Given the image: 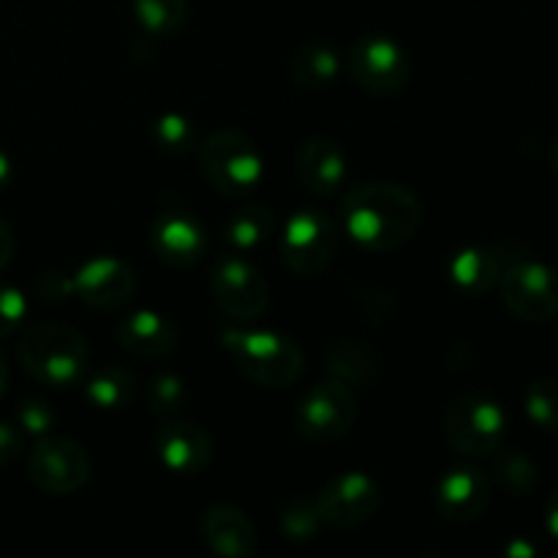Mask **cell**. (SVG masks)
<instances>
[{
  "instance_id": "obj_1",
  "label": "cell",
  "mask_w": 558,
  "mask_h": 558,
  "mask_svg": "<svg viewBox=\"0 0 558 558\" xmlns=\"http://www.w3.org/2000/svg\"><path fill=\"white\" fill-rule=\"evenodd\" d=\"M423 205L407 185L360 183L341 199V223L349 238L365 251H396L417 234Z\"/></svg>"
},
{
  "instance_id": "obj_2",
  "label": "cell",
  "mask_w": 558,
  "mask_h": 558,
  "mask_svg": "<svg viewBox=\"0 0 558 558\" xmlns=\"http://www.w3.org/2000/svg\"><path fill=\"white\" fill-rule=\"evenodd\" d=\"M221 343L234 368L254 385L281 390L303 376V352L281 332L229 327L221 332Z\"/></svg>"
},
{
  "instance_id": "obj_3",
  "label": "cell",
  "mask_w": 558,
  "mask_h": 558,
  "mask_svg": "<svg viewBox=\"0 0 558 558\" xmlns=\"http://www.w3.org/2000/svg\"><path fill=\"white\" fill-rule=\"evenodd\" d=\"M22 368L47 387H71L85 376L87 352L85 336L63 322L33 325L20 341Z\"/></svg>"
},
{
  "instance_id": "obj_4",
  "label": "cell",
  "mask_w": 558,
  "mask_h": 558,
  "mask_svg": "<svg viewBox=\"0 0 558 558\" xmlns=\"http://www.w3.org/2000/svg\"><path fill=\"white\" fill-rule=\"evenodd\" d=\"M202 172L207 183L229 199H243L265 174V161L248 134L238 129H218L202 145Z\"/></svg>"
},
{
  "instance_id": "obj_5",
  "label": "cell",
  "mask_w": 558,
  "mask_h": 558,
  "mask_svg": "<svg viewBox=\"0 0 558 558\" xmlns=\"http://www.w3.org/2000/svg\"><path fill=\"white\" fill-rule=\"evenodd\" d=\"M357 420V398L352 385L341 379H325L311 385L298 401L294 425L300 436L314 445H330L343 439Z\"/></svg>"
},
{
  "instance_id": "obj_6",
  "label": "cell",
  "mask_w": 558,
  "mask_h": 558,
  "mask_svg": "<svg viewBox=\"0 0 558 558\" xmlns=\"http://www.w3.org/2000/svg\"><path fill=\"white\" fill-rule=\"evenodd\" d=\"M338 248V229L327 213L316 207H303L289 216L283 223L278 254L289 272L300 278H311L325 270Z\"/></svg>"
},
{
  "instance_id": "obj_7",
  "label": "cell",
  "mask_w": 558,
  "mask_h": 558,
  "mask_svg": "<svg viewBox=\"0 0 558 558\" xmlns=\"http://www.w3.org/2000/svg\"><path fill=\"white\" fill-rule=\"evenodd\" d=\"M507 434V414L485 396H461L445 412V441L469 458L494 456Z\"/></svg>"
},
{
  "instance_id": "obj_8",
  "label": "cell",
  "mask_w": 558,
  "mask_h": 558,
  "mask_svg": "<svg viewBox=\"0 0 558 558\" xmlns=\"http://www.w3.org/2000/svg\"><path fill=\"white\" fill-rule=\"evenodd\" d=\"M349 76L354 85L371 96H396L412 80V60L409 52L385 33H368L357 38L347 58Z\"/></svg>"
},
{
  "instance_id": "obj_9",
  "label": "cell",
  "mask_w": 558,
  "mask_h": 558,
  "mask_svg": "<svg viewBox=\"0 0 558 558\" xmlns=\"http://www.w3.org/2000/svg\"><path fill=\"white\" fill-rule=\"evenodd\" d=\"M501 303L523 322H554L558 316V270L523 259L501 270Z\"/></svg>"
},
{
  "instance_id": "obj_10",
  "label": "cell",
  "mask_w": 558,
  "mask_h": 558,
  "mask_svg": "<svg viewBox=\"0 0 558 558\" xmlns=\"http://www.w3.org/2000/svg\"><path fill=\"white\" fill-rule=\"evenodd\" d=\"M93 463L85 447L65 436H38L36 447L27 456V474L44 494H76L90 480Z\"/></svg>"
},
{
  "instance_id": "obj_11",
  "label": "cell",
  "mask_w": 558,
  "mask_h": 558,
  "mask_svg": "<svg viewBox=\"0 0 558 558\" xmlns=\"http://www.w3.org/2000/svg\"><path fill=\"white\" fill-rule=\"evenodd\" d=\"M213 300L227 316L240 322H251L265 316L270 305V289L265 276L245 254H227L216 262L210 276Z\"/></svg>"
},
{
  "instance_id": "obj_12",
  "label": "cell",
  "mask_w": 558,
  "mask_h": 558,
  "mask_svg": "<svg viewBox=\"0 0 558 558\" xmlns=\"http://www.w3.org/2000/svg\"><path fill=\"white\" fill-rule=\"evenodd\" d=\"M381 488L374 477L363 472H341L322 485L316 496V510L322 523L336 529H357L379 512Z\"/></svg>"
},
{
  "instance_id": "obj_13",
  "label": "cell",
  "mask_w": 558,
  "mask_h": 558,
  "mask_svg": "<svg viewBox=\"0 0 558 558\" xmlns=\"http://www.w3.org/2000/svg\"><path fill=\"white\" fill-rule=\"evenodd\" d=\"M74 294L90 308H120L129 303L136 292L134 267L125 265L118 256H96L87 259L80 270L71 276Z\"/></svg>"
},
{
  "instance_id": "obj_14",
  "label": "cell",
  "mask_w": 558,
  "mask_h": 558,
  "mask_svg": "<svg viewBox=\"0 0 558 558\" xmlns=\"http://www.w3.org/2000/svg\"><path fill=\"white\" fill-rule=\"evenodd\" d=\"M156 452L169 472L194 477L210 466L213 436L194 420H167L156 430Z\"/></svg>"
},
{
  "instance_id": "obj_15",
  "label": "cell",
  "mask_w": 558,
  "mask_h": 558,
  "mask_svg": "<svg viewBox=\"0 0 558 558\" xmlns=\"http://www.w3.org/2000/svg\"><path fill=\"white\" fill-rule=\"evenodd\" d=\"M490 480L477 466H456L436 483L434 507L445 521L472 523L488 510Z\"/></svg>"
},
{
  "instance_id": "obj_16",
  "label": "cell",
  "mask_w": 558,
  "mask_h": 558,
  "mask_svg": "<svg viewBox=\"0 0 558 558\" xmlns=\"http://www.w3.org/2000/svg\"><path fill=\"white\" fill-rule=\"evenodd\" d=\"M150 248L163 265L191 267L205 256L207 232L196 216L185 210H167L153 221Z\"/></svg>"
},
{
  "instance_id": "obj_17",
  "label": "cell",
  "mask_w": 558,
  "mask_h": 558,
  "mask_svg": "<svg viewBox=\"0 0 558 558\" xmlns=\"http://www.w3.org/2000/svg\"><path fill=\"white\" fill-rule=\"evenodd\" d=\"M199 532L207 548L221 558H248L259 545L251 518L234 505L207 507Z\"/></svg>"
},
{
  "instance_id": "obj_18",
  "label": "cell",
  "mask_w": 558,
  "mask_h": 558,
  "mask_svg": "<svg viewBox=\"0 0 558 558\" xmlns=\"http://www.w3.org/2000/svg\"><path fill=\"white\" fill-rule=\"evenodd\" d=\"M298 178L311 194L336 196L347 180V153L330 136H311L298 150Z\"/></svg>"
},
{
  "instance_id": "obj_19",
  "label": "cell",
  "mask_w": 558,
  "mask_h": 558,
  "mask_svg": "<svg viewBox=\"0 0 558 558\" xmlns=\"http://www.w3.org/2000/svg\"><path fill=\"white\" fill-rule=\"evenodd\" d=\"M118 341L142 360H161L178 347V330L158 311H134L118 325Z\"/></svg>"
},
{
  "instance_id": "obj_20",
  "label": "cell",
  "mask_w": 558,
  "mask_h": 558,
  "mask_svg": "<svg viewBox=\"0 0 558 558\" xmlns=\"http://www.w3.org/2000/svg\"><path fill=\"white\" fill-rule=\"evenodd\" d=\"M501 259L494 248L485 245H466L458 248L447 262V276L461 289L463 294H485L499 283L501 278Z\"/></svg>"
},
{
  "instance_id": "obj_21",
  "label": "cell",
  "mask_w": 558,
  "mask_h": 558,
  "mask_svg": "<svg viewBox=\"0 0 558 558\" xmlns=\"http://www.w3.org/2000/svg\"><path fill=\"white\" fill-rule=\"evenodd\" d=\"M276 232V216L267 205H245L229 218L227 223V243L238 254H251L262 248Z\"/></svg>"
},
{
  "instance_id": "obj_22",
  "label": "cell",
  "mask_w": 558,
  "mask_h": 558,
  "mask_svg": "<svg viewBox=\"0 0 558 558\" xmlns=\"http://www.w3.org/2000/svg\"><path fill=\"white\" fill-rule=\"evenodd\" d=\"M292 80L294 85L305 87V90H322V87L332 85L341 74V58L327 44H308L300 49L292 60Z\"/></svg>"
},
{
  "instance_id": "obj_23",
  "label": "cell",
  "mask_w": 558,
  "mask_h": 558,
  "mask_svg": "<svg viewBox=\"0 0 558 558\" xmlns=\"http://www.w3.org/2000/svg\"><path fill=\"white\" fill-rule=\"evenodd\" d=\"M136 379L131 371L120 368V365H107V368L96 371L93 379L85 385L87 401L101 412H120L129 409L134 401Z\"/></svg>"
},
{
  "instance_id": "obj_24",
  "label": "cell",
  "mask_w": 558,
  "mask_h": 558,
  "mask_svg": "<svg viewBox=\"0 0 558 558\" xmlns=\"http://www.w3.org/2000/svg\"><path fill=\"white\" fill-rule=\"evenodd\" d=\"M136 22L150 36H172L189 16V0H131Z\"/></svg>"
},
{
  "instance_id": "obj_25",
  "label": "cell",
  "mask_w": 558,
  "mask_h": 558,
  "mask_svg": "<svg viewBox=\"0 0 558 558\" xmlns=\"http://www.w3.org/2000/svg\"><path fill=\"white\" fill-rule=\"evenodd\" d=\"M496 477L515 496L532 494L539 483V472L532 458L521 450H512V447L496 450Z\"/></svg>"
},
{
  "instance_id": "obj_26",
  "label": "cell",
  "mask_w": 558,
  "mask_h": 558,
  "mask_svg": "<svg viewBox=\"0 0 558 558\" xmlns=\"http://www.w3.org/2000/svg\"><path fill=\"white\" fill-rule=\"evenodd\" d=\"M523 409L532 425L543 434H558V381L556 379H534L523 396Z\"/></svg>"
},
{
  "instance_id": "obj_27",
  "label": "cell",
  "mask_w": 558,
  "mask_h": 558,
  "mask_svg": "<svg viewBox=\"0 0 558 558\" xmlns=\"http://www.w3.org/2000/svg\"><path fill=\"white\" fill-rule=\"evenodd\" d=\"M327 368H330L332 379H341L347 385H360L374 371V357L368 349L357 347V343H338L327 357Z\"/></svg>"
},
{
  "instance_id": "obj_28",
  "label": "cell",
  "mask_w": 558,
  "mask_h": 558,
  "mask_svg": "<svg viewBox=\"0 0 558 558\" xmlns=\"http://www.w3.org/2000/svg\"><path fill=\"white\" fill-rule=\"evenodd\" d=\"M150 136L161 150L167 153H185L194 145V125L191 118L183 112H163L153 120Z\"/></svg>"
},
{
  "instance_id": "obj_29",
  "label": "cell",
  "mask_w": 558,
  "mask_h": 558,
  "mask_svg": "<svg viewBox=\"0 0 558 558\" xmlns=\"http://www.w3.org/2000/svg\"><path fill=\"white\" fill-rule=\"evenodd\" d=\"M185 398H189V392H185L183 379L178 374H169V371L156 374L150 379V385H147V407L158 417H172V414H178L183 409Z\"/></svg>"
},
{
  "instance_id": "obj_30",
  "label": "cell",
  "mask_w": 558,
  "mask_h": 558,
  "mask_svg": "<svg viewBox=\"0 0 558 558\" xmlns=\"http://www.w3.org/2000/svg\"><path fill=\"white\" fill-rule=\"evenodd\" d=\"M322 526V515L316 510V501H305L298 499L281 512V529L287 534V539L292 543H308L319 534Z\"/></svg>"
},
{
  "instance_id": "obj_31",
  "label": "cell",
  "mask_w": 558,
  "mask_h": 558,
  "mask_svg": "<svg viewBox=\"0 0 558 558\" xmlns=\"http://www.w3.org/2000/svg\"><path fill=\"white\" fill-rule=\"evenodd\" d=\"M16 423L25 434L33 436H47L52 434L54 423H58V414L49 407L47 401H38V398H25L16 409Z\"/></svg>"
},
{
  "instance_id": "obj_32",
  "label": "cell",
  "mask_w": 558,
  "mask_h": 558,
  "mask_svg": "<svg viewBox=\"0 0 558 558\" xmlns=\"http://www.w3.org/2000/svg\"><path fill=\"white\" fill-rule=\"evenodd\" d=\"M27 300L20 289L0 283V338L16 332V327L25 322Z\"/></svg>"
},
{
  "instance_id": "obj_33",
  "label": "cell",
  "mask_w": 558,
  "mask_h": 558,
  "mask_svg": "<svg viewBox=\"0 0 558 558\" xmlns=\"http://www.w3.org/2000/svg\"><path fill=\"white\" fill-rule=\"evenodd\" d=\"M25 445V436L16 425L0 423V466H9L11 461H16Z\"/></svg>"
},
{
  "instance_id": "obj_34",
  "label": "cell",
  "mask_w": 558,
  "mask_h": 558,
  "mask_svg": "<svg viewBox=\"0 0 558 558\" xmlns=\"http://www.w3.org/2000/svg\"><path fill=\"white\" fill-rule=\"evenodd\" d=\"M38 294L44 300H65L69 294H74V281L65 276H58V272H47L38 281Z\"/></svg>"
},
{
  "instance_id": "obj_35",
  "label": "cell",
  "mask_w": 558,
  "mask_h": 558,
  "mask_svg": "<svg viewBox=\"0 0 558 558\" xmlns=\"http://www.w3.org/2000/svg\"><path fill=\"white\" fill-rule=\"evenodd\" d=\"M11 256H14V232H11L9 223L0 218V272L9 267Z\"/></svg>"
},
{
  "instance_id": "obj_36",
  "label": "cell",
  "mask_w": 558,
  "mask_h": 558,
  "mask_svg": "<svg viewBox=\"0 0 558 558\" xmlns=\"http://www.w3.org/2000/svg\"><path fill=\"white\" fill-rule=\"evenodd\" d=\"M545 529H548L550 537L558 543V490L550 496L548 505H545Z\"/></svg>"
},
{
  "instance_id": "obj_37",
  "label": "cell",
  "mask_w": 558,
  "mask_h": 558,
  "mask_svg": "<svg viewBox=\"0 0 558 558\" xmlns=\"http://www.w3.org/2000/svg\"><path fill=\"white\" fill-rule=\"evenodd\" d=\"M11 178H14V167H11V158H9V153L0 150V194L9 189Z\"/></svg>"
},
{
  "instance_id": "obj_38",
  "label": "cell",
  "mask_w": 558,
  "mask_h": 558,
  "mask_svg": "<svg viewBox=\"0 0 558 558\" xmlns=\"http://www.w3.org/2000/svg\"><path fill=\"white\" fill-rule=\"evenodd\" d=\"M534 554H537V550H534L532 545L521 543V539H515V543H512L510 548H507V556H521V558H532Z\"/></svg>"
},
{
  "instance_id": "obj_39",
  "label": "cell",
  "mask_w": 558,
  "mask_h": 558,
  "mask_svg": "<svg viewBox=\"0 0 558 558\" xmlns=\"http://www.w3.org/2000/svg\"><path fill=\"white\" fill-rule=\"evenodd\" d=\"M5 387H9V363H5V354L0 352V398H3Z\"/></svg>"
},
{
  "instance_id": "obj_40",
  "label": "cell",
  "mask_w": 558,
  "mask_h": 558,
  "mask_svg": "<svg viewBox=\"0 0 558 558\" xmlns=\"http://www.w3.org/2000/svg\"><path fill=\"white\" fill-rule=\"evenodd\" d=\"M550 163H554V169H556V174H558V136H556L554 147H550Z\"/></svg>"
}]
</instances>
